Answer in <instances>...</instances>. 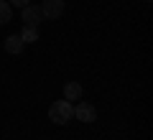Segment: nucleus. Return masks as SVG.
<instances>
[{"label":"nucleus","instance_id":"f257e3e1","mask_svg":"<svg viewBox=\"0 0 153 140\" xmlns=\"http://www.w3.org/2000/svg\"><path fill=\"white\" fill-rule=\"evenodd\" d=\"M71 117H74V104H71V102H66V99L51 102V107H49V120H51V122L66 125Z\"/></svg>","mask_w":153,"mask_h":140},{"label":"nucleus","instance_id":"f03ea898","mask_svg":"<svg viewBox=\"0 0 153 140\" xmlns=\"http://www.w3.org/2000/svg\"><path fill=\"white\" fill-rule=\"evenodd\" d=\"M21 21L26 23V26H33V28H38V23L44 21L41 5H31V3H28L26 8H21Z\"/></svg>","mask_w":153,"mask_h":140},{"label":"nucleus","instance_id":"7ed1b4c3","mask_svg":"<svg viewBox=\"0 0 153 140\" xmlns=\"http://www.w3.org/2000/svg\"><path fill=\"white\" fill-rule=\"evenodd\" d=\"M41 13H44V18H49V21L61 18V13H64V0H44V3H41Z\"/></svg>","mask_w":153,"mask_h":140},{"label":"nucleus","instance_id":"20e7f679","mask_svg":"<svg viewBox=\"0 0 153 140\" xmlns=\"http://www.w3.org/2000/svg\"><path fill=\"white\" fill-rule=\"evenodd\" d=\"M74 117L79 120V122H94V120H97V110L89 102H79L74 107Z\"/></svg>","mask_w":153,"mask_h":140},{"label":"nucleus","instance_id":"39448f33","mask_svg":"<svg viewBox=\"0 0 153 140\" xmlns=\"http://www.w3.org/2000/svg\"><path fill=\"white\" fill-rule=\"evenodd\" d=\"M82 97V84L79 81H66L64 84V99L66 102H76Z\"/></svg>","mask_w":153,"mask_h":140},{"label":"nucleus","instance_id":"423d86ee","mask_svg":"<svg viewBox=\"0 0 153 140\" xmlns=\"http://www.w3.org/2000/svg\"><path fill=\"white\" fill-rule=\"evenodd\" d=\"M23 46H26V43H23L21 41V36H18V33H13V36H8L5 38V51H8V54H21V51H23Z\"/></svg>","mask_w":153,"mask_h":140},{"label":"nucleus","instance_id":"0eeeda50","mask_svg":"<svg viewBox=\"0 0 153 140\" xmlns=\"http://www.w3.org/2000/svg\"><path fill=\"white\" fill-rule=\"evenodd\" d=\"M10 21H13V5L8 0H0V26H5Z\"/></svg>","mask_w":153,"mask_h":140},{"label":"nucleus","instance_id":"6e6552de","mask_svg":"<svg viewBox=\"0 0 153 140\" xmlns=\"http://www.w3.org/2000/svg\"><path fill=\"white\" fill-rule=\"evenodd\" d=\"M18 36H21V41H23V43H36V41H38V28L26 26L21 33H18Z\"/></svg>","mask_w":153,"mask_h":140},{"label":"nucleus","instance_id":"1a4fd4ad","mask_svg":"<svg viewBox=\"0 0 153 140\" xmlns=\"http://www.w3.org/2000/svg\"><path fill=\"white\" fill-rule=\"evenodd\" d=\"M8 3H10V5H16V8H26L31 0H8Z\"/></svg>","mask_w":153,"mask_h":140},{"label":"nucleus","instance_id":"9d476101","mask_svg":"<svg viewBox=\"0 0 153 140\" xmlns=\"http://www.w3.org/2000/svg\"><path fill=\"white\" fill-rule=\"evenodd\" d=\"M146 3H151V0H146Z\"/></svg>","mask_w":153,"mask_h":140}]
</instances>
